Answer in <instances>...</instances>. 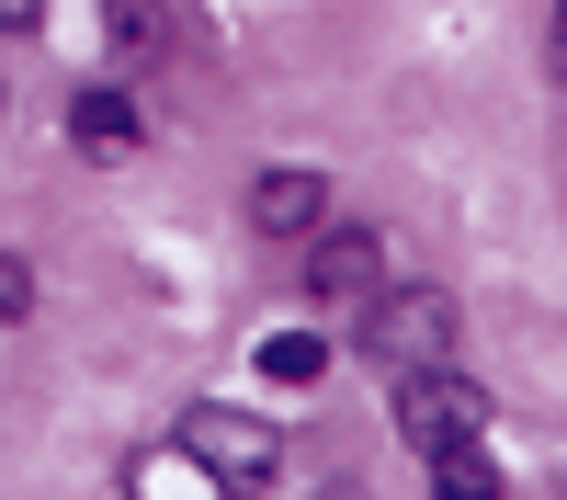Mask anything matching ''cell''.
Here are the masks:
<instances>
[{"label": "cell", "instance_id": "cell-1", "mask_svg": "<svg viewBox=\"0 0 567 500\" xmlns=\"http://www.w3.org/2000/svg\"><path fill=\"white\" fill-rule=\"evenodd\" d=\"M182 455L216 478V489H272L284 478V432L272 421H250V409H182Z\"/></svg>", "mask_w": 567, "mask_h": 500}, {"label": "cell", "instance_id": "cell-2", "mask_svg": "<svg viewBox=\"0 0 567 500\" xmlns=\"http://www.w3.org/2000/svg\"><path fill=\"white\" fill-rule=\"evenodd\" d=\"M352 330L409 376V364H443V353H454V296H443V285H386V296L352 318Z\"/></svg>", "mask_w": 567, "mask_h": 500}, {"label": "cell", "instance_id": "cell-3", "mask_svg": "<svg viewBox=\"0 0 567 500\" xmlns=\"http://www.w3.org/2000/svg\"><path fill=\"white\" fill-rule=\"evenodd\" d=\"M307 296L363 318L374 296H386V239H374V227H318V251H307Z\"/></svg>", "mask_w": 567, "mask_h": 500}, {"label": "cell", "instance_id": "cell-4", "mask_svg": "<svg viewBox=\"0 0 567 500\" xmlns=\"http://www.w3.org/2000/svg\"><path fill=\"white\" fill-rule=\"evenodd\" d=\"M488 409H477V387H454L443 364H409L398 376V432H409V455H443V443H465Z\"/></svg>", "mask_w": 567, "mask_h": 500}, {"label": "cell", "instance_id": "cell-5", "mask_svg": "<svg viewBox=\"0 0 567 500\" xmlns=\"http://www.w3.org/2000/svg\"><path fill=\"white\" fill-rule=\"evenodd\" d=\"M250 227H261V239H318V227H329V182H318L307 160L261 171V182H250Z\"/></svg>", "mask_w": 567, "mask_h": 500}, {"label": "cell", "instance_id": "cell-6", "mask_svg": "<svg viewBox=\"0 0 567 500\" xmlns=\"http://www.w3.org/2000/svg\"><path fill=\"white\" fill-rule=\"evenodd\" d=\"M136 136H148V114H136V91H114V80L69 103V149H91V160H125Z\"/></svg>", "mask_w": 567, "mask_h": 500}, {"label": "cell", "instance_id": "cell-7", "mask_svg": "<svg viewBox=\"0 0 567 500\" xmlns=\"http://www.w3.org/2000/svg\"><path fill=\"white\" fill-rule=\"evenodd\" d=\"M432 467V489H454V500H499V467H488V443L465 432V443H443V455H420Z\"/></svg>", "mask_w": 567, "mask_h": 500}, {"label": "cell", "instance_id": "cell-8", "mask_svg": "<svg viewBox=\"0 0 567 500\" xmlns=\"http://www.w3.org/2000/svg\"><path fill=\"white\" fill-rule=\"evenodd\" d=\"M261 376H272V387H318V376H329V341H318V330H272V341H261Z\"/></svg>", "mask_w": 567, "mask_h": 500}, {"label": "cell", "instance_id": "cell-9", "mask_svg": "<svg viewBox=\"0 0 567 500\" xmlns=\"http://www.w3.org/2000/svg\"><path fill=\"white\" fill-rule=\"evenodd\" d=\"M114 34H125V45H159V34H171V0H114Z\"/></svg>", "mask_w": 567, "mask_h": 500}, {"label": "cell", "instance_id": "cell-10", "mask_svg": "<svg viewBox=\"0 0 567 500\" xmlns=\"http://www.w3.org/2000/svg\"><path fill=\"white\" fill-rule=\"evenodd\" d=\"M23 307H34V273H23L12 251H0V318H23Z\"/></svg>", "mask_w": 567, "mask_h": 500}, {"label": "cell", "instance_id": "cell-11", "mask_svg": "<svg viewBox=\"0 0 567 500\" xmlns=\"http://www.w3.org/2000/svg\"><path fill=\"white\" fill-rule=\"evenodd\" d=\"M45 23V0H0V34H34Z\"/></svg>", "mask_w": 567, "mask_h": 500}, {"label": "cell", "instance_id": "cell-12", "mask_svg": "<svg viewBox=\"0 0 567 500\" xmlns=\"http://www.w3.org/2000/svg\"><path fill=\"white\" fill-rule=\"evenodd\" d=\"M556 58H567V0H556Z\"/></svg>", "mask_w": 567, "mask_h": 500}]
</instances>
